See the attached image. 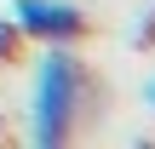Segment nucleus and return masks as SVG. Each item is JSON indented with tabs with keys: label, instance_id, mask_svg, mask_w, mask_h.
Instances as JSON below:
<instances>
[{
	"label": "nucleus",
	"instance_id": "obj_1",
	"mask_svg": "<svg viewBox=\"0 0 155 149\" xmlns=\"http://www.w3.org/2000/svg\"><path fill=\"white\" fill-rule=\"evenodd\" d=\"M81 103H86V63L69 46H40L35 80H29V144H40V149L69 144Z\"/></svg>",
	"mask_w": 155,
	"mask_h": 149
},
{
	"label": "nucleus",
	"instance_id": "obj_2",
	"mask_svg": "<svg viewBox=\"0 0 155 149\" xmlns=\"http://www.w3.org/2000/svg\"><path fill=\"white\" fill-rule=\"evenodd\" d=\"M12 23L23 40L40 46H75L86 34V11L75 0H12Z\"/></svg>",
	"mask_w": 155,
	"mask_h": 149
},
{
	"label": "nucleus",
	"instance_id": "obj_3",
	"mask_svg": "<svg viewBox=\"0 0 155 149\" xmlns=\"http://www.w3.org/2000/svg\"><path fill=\"white\" fill-rule=\"evenodd\" d=\"M17 40H23V34H17V23H12V17H0V57H12V52H17Z\"/></svg>",
	"mask_w": 155,
	"mask_h": 149
},
{
	"label": "nucleus",
	"instance_id": "obj_4",
	"mask_svg": "<svg viewBox=\"0 0 155 149\" xmlns=\"http://www.w3.org/2000/svg\"><path fill=\"white\" fill-rule=\"evenodd\" d=\"M144 103H150V109H155V75H150V80H144Z\"/></svg>",
	"mask_w": 155,
	"mask_h": 149
},
{
	"label": "nucleus",
	"instance_id": "obj_5",
	"mask_svg": "<svg viewBox=\"0 0 155 149\" xmlns=\"http://www.w3.org/2000/svg\"><path fill=\"white\" fill-rule=\"evenodd\" d=\"M0 121H6V115H0Z\"/></svg>",
	"mask_w": 155,
	"mask_h": 149
}]
</instances>
